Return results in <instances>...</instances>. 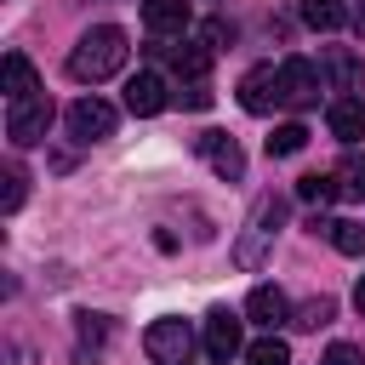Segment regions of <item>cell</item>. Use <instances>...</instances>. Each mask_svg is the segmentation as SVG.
<instances>
[{
  "label": "cell",
  "instance_id": "6da1fadb",
  "mask_svg": "<svg viewBox=\"0 0 365 365\" xmlns=\"http://www.w3.org/2000/svg\"><path fill=\"white\" fill-rule=\"evenodd\" d=\"M125 51H131L125 29L97 23V29H86V34L74 40V51H68V80L97 86V80H108V74H120V68H125Z\"/></svg>",
  "mask_w": 365,
  "mask_h": 365
},
{
  "label": "cell",
  "instance_id": "7a4b0ae2",
  "mask_svg": "<svg viewBox=\"0 0 365 365\" xmlns=\"http://www.w3.org/2000/svg\"><path fill=\"white\" fill-rule=\"evenodd\" d=\"M285 211H291V200L285 194H262L257 205H251V217H245V234L234 240V262L251 274V268H262V257H268V245H274V234L285 228Z\"/></svg>",
  "mask_w": 365,
  "mask_h": 365
},
{
  "label": "cell",
  "instance_id": "3957f363",
  "mask_svg": "<svg viewBox=\"0 0 365 365\" xmlns=\"http://www.w3.org/2000/svg\"><path fill=\"white\" fill-rule=\"evenodd\" d=\"M143 354H148V365H188V359H194V331H188V319H177V314L154 319V325L143 331Z\"/></svg>",
  "mask_w": 365,
  "mask_h": 365
},
{
  "label": "cell",
  "instance_id": "277c9868",
  "mask_svg": "<svg viewBox=\"0 0 365 365\" xmlns=\"http://www.w3.org/2000/svg\"><path fill=\"white\" fill-rule=\"evenodd\" d=\"M63 120H68V137H74V143H103V137H114V125H120L114 103H103V97H74Z\"/></svg>",
  "mask_w": 365,
  "mask_h": 365
},
{
  "label": "cell",
  "instance_id": "5b68a950",
  "mask_svg": "<svg viewBox=\"0 0 365 365\" xmlns=\"http://www.w3.org/2000/svg\"><path fill=\"white\" fill-rule=\"evenodd\" d=\"M46 131H51V97H46V91L29 97V103H11V108H6V137H11L17 148H34Z\"/></svg>",
  "mask_w": 365,
  "mask_h": 365
},
{
  "label": "cell",
  "instance_id": "8992f818",
  "mask_svg": "<svg viewBox=\"0 0 365 365\" xmlns=\"http://www.w3.org/2000/svg\"><path fill=\"white\" fill-rule=\"evenodd\" d=\"M279 91H285V108H314L319 91H325V80H319V68L308 57H285L279 63Z\"/></svg>",
  "mask_w": 365,
  "mask_h": 365
},
{
  "label": "cell",
  "instance_id": "52a82bcc",
  "mask_svg": "<svg viewBox=\"0 0 365 365\" xmlns=\"http://www.w3.org/2000/svg\"><path fill=\"white\" fill-rule=\"evenodd\" d=\"M279 103H285V91H279V68H274V63L245 68V80H240V108H245V114H274Z\"/></svg>",
  "mask_w": 365,
  "mask_h": 365
},
{
  "label": "cell",
  "instance_id": "ba28073f",
  "mask_svg": "<svg viewBox=\"0 0 365 365\" xmlns=\"http://www.w3.org/2000/svg\"><path fill=\"white\" fill-rule=\"evenodd\" d=\"M194 148H200V160H205L217 177H228V182H240V177H245V148H240L228 131H200V143H194Z\"/></svg>",
  "mask_w": 365,
  "mask_h": 365
},
{
  "label": "cell",
  "instance_id": "9c48e42d",
  "mask_svg": "<svg viewBox=\"0 0 365 365\" xmlns=\"http://www.w3.org/2000/svg\"><path fill=\"white\" fill-rule=\"evenodd\" d=\"M165 103H171V91H165V80H160L154 68H137V74L125 80V108H131V114L148 120V114H160Z\"/></svg>",
  "mask_w": 365,
  "mask_h": 365
},
{
  "label": "cell",
  "instance_id": "30bf717a",
  "mask_svg": "<svg viewBox=\"0 0 365 365\" xmlns=\"http://www.w3.org/2000/svg\"><path fill=\"white\" fill-rule=\"evenodd\" d=\"M325 120H331V137L354 148V143L365 137V97H354V91H342V97H331V108H325Z\"/></svg>",
  "mask_w": 365,
  "mask_h": 365
},
{
  "label": "cell",
  "instance_id": "8fae6325",
  "mask_svg": "<svg viewBox=\"0 0 365 365\" xmlns=\"http://www.w3.org/2000/svg\"><path fill=\"white\" fill-rule=\"evenodd\" d=\"M205 348H211V359H234L240 354V314H228V308H211L205 314Z\"/></svg>",
  "mask_w": 365,
  "mask_h": 365
},
{
  "label": "cell",
  "instance_id": "7c38bea8",
  "mask_svg": "<svg viewBox=\"0 0 365 365\" xmlns=\"http://www.w3.org/2000/svg\"><path fill=\"white\" fill-rule=\"evenodd\" d=\"M245 319H251V325H268V331H274V325H285V319H291L285 291H279V285H257V291L245 297Z\"/></svg>",
  "mask_w": 365,
  "mask_h": 365
},
{
  "label": "cell",
  "instance_id": "4fadbf2b",
  "mask_svg": "<svg viewBox=\"0 0 365 365\" xmlns=\"http://www.w3.org/2000/svg\"><path fill=\"white\" fill-rule=\"evenodd\" d=\"M40 97V80H34V63L23 51H6V103H29Z\"/></svg>",
  "mask_w": 365,
  "mask_h": 365
},
{
  "label": "cell",
  "instance_id": "5bb4252c",
  "mask_svg": "<svg viewBox=\"0 0 365 365\" xmlns=\"http://www.w3.org/2000/svg\"><path fill=\"white\" fill-rule=\"evenodd\" d=\"M143 23L154 34H182L188 29V0H143Z\"/></svg>",
  "mask_w": 365,
  "mask_h": 365
},
{
  "label": "cell",
  "instance_id": "9a60e30c",
  "mask_svg": "<svg viewBox=\"0 0 365 365\" xmlns=\"http://www.w3.org/2000/svg\"><path fill=\"white\" fill-rule=\"evenodd\" d=\"M171 68H177L182 80H205V68H211V40H177V46H171Z\"/></svg>",
  "mask_w": 365,
  "mask_h": 365
},
{
  "label": "cell",
  "instance_id": "2e32d148",
  "mask_svg": "<svg viewBox=\"0 0 365 365\" xmlns=\"http://www.w3.org/2000/svg\"><path fill=\"white\" fill-rule=\"evenodd\" d=\"M302 23L319 34H336V29H348V6L342 0H302Z\"/></svg>",
  "mask_w": 365,
  "mask_h": 365
},
{
  "label": "cell",
  "instance_id": "e0dca14e",
  "mask_svg": "<svg viewBox=\"0 0 365 365\" xmlns=\"http://www.w3.org/2000/svg\"><path fill=\"white\" fill-rule=\"evenodd\" d=\"M331 177H336V200H365V160L359 154H348Z\"/></svg>",
  "mask_w": 365,
  "mask_h": 365
},
{
  "label": "cell",
  "instance_id": "ac0fdd59",
  "mask_svg": "<svg viewBox=\"0 0 365 365\" xmlns=\"http://www.w3.org/2000/svg\"><path fill=\"white\" fill-rule=\"evenodd\" d=\"M302 143H308V125H302V120H285V125H274L268 154H274V160H285V154H302Z\"/></svg>",
  "mask_w": 365,
  "mask_h": 365
},
{
  "label": "cell",
  "instance_id": "d6986e66",
  "mask_svg": "<svg viewBox=\"0 0 365 365\" xmlns=\"http://www.w3.org/2000/svg\"><path fill=\"white\" fill-rule=\"evenodd\" d=\"M297 200H308V205L336 200V177H331V171H308V177H297Z\"/></svg>",
  "mask_w": 365,
  "mask_h": 365
},
{
  "label": "cell",
  "instance_id": "ffe728a7",
  "mask_svg": "<svg viewBox=\"0 0 365 365\" xmlns=\"http://www.w3.org/2000/svg\"><path fill=\"white\" fill-rule=\"evenodd\" d=\"M331 314H336V302H331V297H314V302H302V308L291 314V325H297V331H319V325H331Z\"/></svg>",
  "mask_w": 365,
  "mask_h": 365
},
{
  "label": "cell",
  "instance_id": "44dd1931",
  "mask_svg": "<svg viewBox=\"0 0 365 365\" xmlns=\"http://www.w3.org/2000/svg\"><path fill=\"white\" fill-rule=\"evenodd\" d=\"M74 331H80V348H91V354H97V348H108V331H114V325H108L103 314H80V319H74Z\"/></svg>",
  "mask_w": 365,
  "mask_h": 365
},
{
  "label": "cell",
  "instance_id": "7402d4cb",
  "mask_svg": "<svg viewBox=\"0 0 365 365\" xmlns=\"http://www.w3.org/2000/svg\"><path fill=\"white\" fill-rule=\"evenodd\" d=\"M245 365H291V348L279 336H262V342L245 348Z\"/></svg>",
  "mask_w": 365,
  "mask_h": 365
},
{
  "label": "cell",
  "instance_id": "603a6c76",
  "mask_svg": "<svg viewBox=\"0 0 365 365\" xmlns=\"http://www.w3.org/2000/svg\"><path fill=\"white\" fill-rule=\"evenodd\" d=\"M331 245L342 257H365V228L359 222H331Z\"/></svg>",
  "mask_w": 365,
  "mask_h": 365
},
{
  "label": "cell",
  "instance_id": "cb8c5ba5",
  "mask_svg": "<svg viewBox=\"0 0 365 365\" xmlns=\"http://www.w3.org/2000/svg\"><path fill=\"white\" fill-rule=\"evenodd\" d=\"M331 74H336V91H354L359 86V57L354 51H331Z\"/></svg>",
  "mask_w": 365,
  "mask_h": 365
},
{
  "label": "cell",
  "instance_id": "d4e9b609",
  "mask_svg": "<svg viewBox=\"0 0 365 365\" xmlns=\"http://www.w3.org/2000/svg\"><path fill=\"white\" fill-rule=\"evenodd\" d=\"M23 182H29V177H23L17 165H6V194H0V205H6V211H17V205H23Z\"/></svg>",
  "mask_w": 365,
  "mask_h": 365
},
{
  "label": "cell",
  "instance_id": "484cf974",
  "mask_svg": "<svg viewBox=\"0 0 365 365\" xmlns=\"http://www.w3.org/2000/svg\"><path fill=\"white\" fill-rule=\"evenodd\" d=\"M319 365H365V359H359V348H354V342H331Z\"/></svg>",
  "mask_w": 365,
  "mask_h": 365
},
{
  "label": "cell",
  "instance_id": "4316f807",
  "mask_svg": "<svg viewBox=\"0 0 365 365\" xmlns=\"http://www.w3.org/2000/svg\"><path fill=\"white\" fill-rule=\"evenodd\" d=\"M182 103H188V108H211V86H205V80H188V86H182Z\"/></svg>",
  "mask_w": 365,
  "mask_h": 365
},
{
  "label": "cell",
  "instance_id": "83f0119b",
  "mask_svg": "<svg viewBox=\"0 0 365 365\" xmlns=\"http://www.w3.org/2000/svg\"><path fill=\"white\" fill-rule=\"evenodd\" d=\"M205 40H211V51H217L222 40H234V23H222V17H211V23H205Z\"/></svg>",
  "mask_w": 365,
  "mask_h": 365
},
{
  "label": "cell",
  "instance_id": "f1b7e54d",
  "mask_svg": "<svg viewBox=\"0 0 365 365\" xmlns=\"http://www.w3.org/2000/svg\"><path fill=\"white\" fill-rule=\"evenodd\" d=\"M354 308L365 314V274H359V285H354Z\"/></svg>",
  "mask_w": 365,
  "mask_h": 365
},
{
  "label": "cell",
  "instance_id": "f546056e",
  "mask_svg": "<svg viewBox=\"0 0 365 365\" xmlns=\"http://www.w3.org/2000/svg\"><path fill=\"white\" fill-rule=\"evenodd\" d=\"M354 29H359V34H365V11H359V17H354Z\"/></svg>",
  "mask_w": 365,
  "mask_h": 365
},
{
  "label": "cell",
  "instance_id": "4dcf8cb0",
  "mask_svg": "<svg viewBox=\"0 0 365 365\" xmlns=\"http://www.w3.org/2000/svg\"><path fill=\"white\" fill-rule=\"evenodd\" d=\"M217 365H222V359H217Z\"/></svg>",
  "mask_w": 365,
  "mask_h": 365
}]
</instances>
